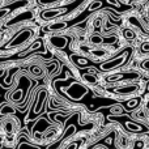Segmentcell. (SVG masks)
I'll use <instances>...</instances> for the list:
<instances>
[{
	"label": "cell",
	"instance_id": "3957f363",
	"mask_svg": "<svg viewBox=\"0 0 149 149\" xmlns=\"http://www.w3.org/2000/svg\"><path fill=\"white\" fill-rule=\"evenodd\" d=\"M34 37V30L30 28H24L21 29L20 31H17L15 37L8 42L5 46L1 47V50H5V49H13V47H18V46H22V45L28 43L31 38Z\"/></svg>",
	"mask_w": 149,
	"mask_h": 149
},
{
	"label": "cell",
	"instance_id": "7402d4cb",
	"mask_svg": "<svg viewBox=\"0 0 149 149\" xmlns=\"http://www.w3.org/2000/svg\"><path fill=\"white\" fill-rule=\"evenodd\" d=\"M82 79H84L88 84H95V82H97V77H95V74L84 73V74H82Z\"/></svg>",
	"mask_w": 149,
	"mask_h": 149
},
{
	"label": "cell",
	"instance_id": "e0dca14e",
	"mask_svg": "<svg viewBox=\"0 0 149 149\" xmlns=\"http://www.w3.org/2000/svg\"><path fill=\"white\" fill-rule=\"evenodd\" d=\"M17 149H41V148H39L38 145L31 144L28 140L22 139V140H20V143L17 144Z\"/></svg>",
	"mask_w": 149,
	"mask_h": 149
},
{
	"label": "cell",
	"instance_id": "2e32d148",
	"mask_svg": "<svg viewBox=\"0 0 149 149\" xmlns=\"http://www.w3.org/2000/svg\"><path fill=\"white\" fill-rule=\"evenodd\" d=\"M71 21H58V22H52L47 26V30L50 31H62L64 29L70 28Z\"/></svg>",
	"mask_w": 149,
	"mask_h": 149
},
{
	"label": "cell",
	"instance_id": "4fadbf2b",
	"mask_svg": "<svg viewBox=\"0 0 149 149\" xmlns=\"http://www.w3.org/2000/svg\"><path fill=\"white\" fill-rule=\"evenodd\" d=\"M50 127V123L45 118H41L36 123V126L33 127V136L34 139H41L43 132H46V130Z\"/></svg>",
	"mask_w": 149,
	"mask_h": 149
},
{
	"label": "cell",
	"instance_id": "ffe728a7",
	"mask_svg": "<svg viewBox=\"0 0 149 149\" xmlns=\"http://www.w3.org/2000/svg\"><path fill=\"white\" fill-rule=\"evenodd\" d=\"M124 107L123 105H114L113 107H110V114H115V115H120V114H123Z\"/></svg>",
	"mask_w": 149,
	"mask_h": 149
},
{
	"label": "cell",
	"instance_id": "8992f818",
	"mask_svg": "<svg viewBox=\"0 0 149 149\" xmlns=\"http://www.w3.org/2000/svg\"><path fill=\"white\" fill-rule=\"evenodd\" d=\"M65 94L73 101H80L85 97L86 94H89V89L85 85H81L79 82H72L70 86L65 88Z\"/></svg>",
	"mask_w": 149,
	"mask_h": 149
},
{
	"label": "cell",
	"instance_id": "4316f807",
	"mask_svg": "<svg viewBox=\"0 0 149 149\" xmlns=\"http://www.w3.org/2000/svg\"><path fill=\"white\" fill-rule=\"evenodd\" d=\"M140 67H141L144 71H147V72H149V59H147V60H143L141 64H140Z\"/></svg>",
	"mask_w": 149,
	"mask_h": 149
},
{
	"label": "cell",
	"instance_id": "9c48e42d",
	"mask_svg": "<svg viewBox=\"0 0 149 149\" xmlns=\"http://www.w3.org/2000/svg\"><path fill=\"white\" fill-rule=\"evenodd\" d=\"M76 131H77V126L76 124H73V123H71V124H68L67 127H65V131H64V134L60 136V139L59 140H56V141L54 143V144H51L49 147V149H59V147L62 145V143L63 141H65V140L68 139V137H71L73 134H76Z\"/></svg>",
	"mask_w": 149,
	"mask_h": 149
},
{
	"label": "cell",
	"instance_id": "8fae6325",
	"mask_svg": "<svg viewBox=\"0 0 149 149\" xmlns=\"http://www.w3.org/2000/svg\"><path fill=\"white\" fill-rule=\"evenodd\" d=\"M70 41H71V38L67 36H52L51 38H50L51 46H54L55 49H58V50H65L68 47Z\"/></svg>",
	"mask_w": 149,
	"mask_h": 149
},
{
	"label": "cell",
	"instance_id": "f546056e",
	"mask_svg": "<svg viewBox=\"0 0 149 149\" xmlns=\"http://www.w3.org/2000/svg\"><path fill=\"white\" fill-rule=\"evenodd\" d=\"M5 131H7V132H12L13 131V124L9 123V122H7V123H5Z\"/></svg>",
	"mask_w": 149,
	"mask_h": 149
},
{
	"label": "cell",
	"instance_id": "1f68e13d",
	"mask_svg": "<svg viewBox=\"0 0 149 149\" xmlns=\"http://www.w3.org/2000/svg\"><path fill=\"white\" fill-rule=\"evenodd\" d=\"M143 145H144V143H143V141H136V143H135V148H136V149H141Z\"/></svg>",
	"mask_w": 149,
	"mask_h": 149
},
{
	"label": "cell",
	"instance_id": "52a82bcc",
	"mask_svg": "<svg viewBox=\"0 0 149 149\" xmlns=\"http://www.w3.org/2000/svg\"><path fill=\"white\" fill-rule=\"evenodd\" d=\"M122 124H123V127L127 131L132 132V134H145V132H148L147 126H144V124H141V123H137V122H135V120L124 119V120H122Z\"/></svg>",
	"mask_w": 149,
	"mask_h": 149
},
{
	"label": "cell",
	"instance_id": "5bb4252c",
	"mask_svg": "<svg viewBox=\"0 0 149 149\" xmlns=\"http://www.w3.org/2000/svg\"><path fill=\"white\" fill-rule=\"evenodd\" d=\"M140 103H141V98L140 97H135V98H131V100L126 101L124 103H122L124 107V110L128 111V113H131V111H135L136 109H139Z\"/></svg>",
	"mask_w": 149,
	"mask_h": 149
},
{
	"label": "cell",
	"instance_id": "ba28073f",
	"mask_svg": "<svg viewBox=\"0 0 149 149\" xmlns=\"http://www.w3.org/2000/svg\"><path fill=\"white\" fill-rule=\"evenodd\" d=\"M45 50V45H43V41L42 39H37L36 42H33V43L29 46L28 50H25V51L22 52H18L16 56H12L10 59H22V58H26L28 55L33 54V52H37V51H43Z\"/></svg>",
	"mask_w": 149,
	"mask_h": 149
},
{
	"label": "cell",
	"instance_id": "d4e9b609",
	"mask_svg": "<svg viewBox=\"0 0 149 149\" xmlns=\"http://www.w3.org/2000/svg\"><path fill=\"white\" fill-rule=\"evenodd\" d=\"M140 52L141 54H149V42H143L140 45Z\"/></svg>",
	"mask_w": 149,
	"mask_h": 149
},
{
	"label": "cell",
	"instance_id": "44dd1931",
	"mask_svg": "<svg viewBox=\"0 0 149 149\" xmlns=\"http://www.w3.org/2000/svg\"><path fill=\"white\" fill-rule=\"evenodd\" d=\"M1 115L3 116H7V115H10V114H15V109L12 107V106H9V105H3V107H1Z\"/></svg>",
	"mask_w": 149,
	"mask_h": 149
},
{
	"label": "cell",
	"instance_id": "4dcf8cb0",
	"mask_svg": "<svg viewBox=\"0 0 149 149\" xmlns=\"http://www.w3.org/2000/svg\"><path fill=\"white\" fill-rule=\"evenodd\" d=\"M47 67H49V71H50V73H52V72H54V71H56V68H58V63L55 62L52 67H51V65H50V64H47Z\"/></svg>",
	"mask_w": 149,
	"mask_h": 149
},
{
	"label": "cell",
	"instance_id": "30bf717a",
	"mask_svg": "<svg viewBox=\"0 0 149 149\" xmlns=\"http://www.w3.org/2000/svg\"><path fill=\"white\" fill-rule=\"evenodd\" d=\"M139 73H124V72H119V73H114V74H107L105 77V80L107 82H116V81H123V80H135L139 79Z\"/></svg>",
	"mask_w": 149,
	"mask_h": 149
},
{
	"label": "cell",
	"instance_id": "83f0119b",
	"mask_svg": "<svg viewBox=\"0 0 149 149\" xmlns=\"http://www.w3.org/2000/svg\"><path fill=\"white\" fill-rule=\"evenodd\" d=\"M60 0H38L39 4H43V5H47V4H54V3H58Z\"/></svg>",
	"mask_w": 149,
	"mask_h": 149
},
{
	"label": "cell",
	"instance_id": "9a60e30c",
	"mask_svg": "<svg viewBox=\"0 0 149 149\" xmlns=\"http://www.w3.org/2000/svg\"><path fill=\"white\" fill-rule=\"evenodd\" d=\"M72 62H73V64L76 65V67H79V68H88V67H90V65L93 64L92 62H90L88 58H84V56H79V55H72Z\"/></svg>",
	"mask_w": 149,
	"mask_h": 149
},
{
	"label": "cell",
	"instance_id": "f1b7e54d",
	"mask_svg": "<svg viewBox=\"0 0 149 149\" xmlns=\"http://www.w3.org/2000/svg\"><path fill=\"white\" fill-rule=\"evenodd\" d=\"M92 54L95 55V56H103V55H106V51H103V50H93Z\"/></svg>",
	"mask_w": 149,
	"mask_h": 149
},
{
	"label": "cell",
	"instance_id": "cb8c5ba5",
	"mask_svg": "<svg viewBox=\"0 0 149 149\" xmlns=\"http://www.w3.org/2000/svg\"><path fill=\"white\" fill-rule=\"evenodd\" d=\"M81 143H82V139L74 140V141H72L71 144H68L67 147H65V149H79L80 145H81Z\"/></svg>",
	"mask_w": 149,
	"mask_h": 149
},
{
	"label": "cell",
	"instance_id": "d6986e66",
	"mask_svg": "<svg viewBox=\"0 0 149 149\" xmlns=\"http://www.w3.org/2000/svg\"><path fill=\"white\" fill-rule=\"evenodd\" d=\"M90 43H93V45H103L105 43V38H103L102 36H100V34H93V36L90 37Z\"/></svg>",
	"mask_w": 149,
	"mask_h": 149
},
{
	"label": "cell",
	"instance_id": "ac0fdd59",
	"mask_svg": "<svg viewBox=\"0 0 149 149\" xmlns=\"http://www.w3.org/2000/svg\"><path fill=\"white\" fill-rule=\"evenodd\" d=\"M123 37L127 39V41H134L136 38V33H135L132 29H123Z\"/></svg>",
	"mask_w": 149,
	"mask_h": 149
},
{
	"label": "cell",
	"instance_id": "603a6c76",
	"mask_svg": "<svg viewBox=\"0 0 149 149\" xmlns=\"http://www.w3.org/2000/svg\"><path fill=\"white\" fill-rule=\"evenodd\" d=\"M29 71H30V73L34 74V76H42V74H43V71H42V68L39 67V65H31V67L29 68Z\"/></svg>",
	"mask_w": 149,
	"mask_h": 149
},
{
	"label": "cell",
	"instance_id": "7c38bea8",
	"mask_svg": "<svg viewBox=\"0 0 149 149\" xmlns=\"http://www.w3.org/2000/svg\"><path fill=\"white\" fill-rule=\"evenodd\" d=\"M139 90V86L135 84H130V85H120V86L113 88L111 92L115 93L118 95H132Z\"/></svg>",
	"mask_w": 149,
	"mask_h": 149
},
{
	"label": "cell",
	"instance_id": "7a4b0ae2",
	"mask_svg": "<svg viewBox=\"0 0 149 149\" xmlns=\"http://www.w3.org/2000/svg\"><path fill=\"white\" fill-rule=\"evenodd\" d=\"M85 0H74L73 3L71 4H67V5H62V7H55V8H50V9H45L41 12V18L45 21H50V20H54V18H58V17H62V16H65L68 15L70 12H73L77 7L84 3Z\"/></svg>",
	"mask_w": 149,
	"mask_h": 149
},
{
	"label": "cell",
	"instance_id": "6da1fadb",
	"mask_svg": "<svg viewBox=\"0 0 149 149\" xmlns=\"http://www.w3.org/2000/svg\"><path fill=\"white\" fill-rule=\"evenodd\" d=\"M132 54V49L131 47H126L124 50H122L118 55L113 56L111 59L106 60V62L101 63L100 64V70L103 71V72H110V71H114L116 68L123 67L124 64H127V62L130 60Z\"/></svg>",
	"mask_w": 149,
	"mask_h": 149
},
{
	"label": "cell",
	"instance_id": "484cf974",
	"mask_svg": "<svg viewBox=\"0 0 149 149\" xmlns=\"http://www.w3.org/2000/svg\"><path fill=\"white\" fill-rule=\"evenodd\" d=\"M106 4L111 5V7H115V8H120V3L118 0H105Z\"/></svg>",
	"mask_w": 149,
	"mask_h": 149
},
{
	"label": "cell",
	"instance_id": "277c9868",
	"mask_svg": "<svg viewBox=\"0 0 149 149\" xmlns=\"http://www.w3.org/2000/svg\"><path fill=\"white\" fill-rule=\"evenodd\" d=\"M46 101H47V92L45 89L39 90L37 93V97L34 100V103L31 106V110L29 113V119H36L38 115H41L45 110V105H46Z\"/></svg>",
	"mask_w": 149,
	"mask_h": 149
},
{
	"label": "cell",
	"instance_id": "d6a6232c",
	"mask_svg": "<svg viewBox=\"0 0 149 149\" xmlns=\"http://www.w3.org/2000/svg\"><path fill=\"white\" fill-rule=\"evenodd\" d=\"M147 93H149V82L147 84Z\"/></svg>",
	"mask_w": 149,
	"mask_h": 149
},
{
	"label": "cell",
	"instance_id": "5b68a950",
	"mask_svg": "<svg viewBox=\"0 0 149 149\" xmlns=\"http://www.w3.org/2000/svg\"><path fill=\"white\" fill-rule=\"evenodd\" d=\"M30 88V80L28 79L26 76H21L20 77V84H18V88L9 94V98L13 101V102H22L25 100L26 94H28V90Z\"/></svg>",
	"mask_w": 149,
	"mask_h": 149
}]
</instances>
